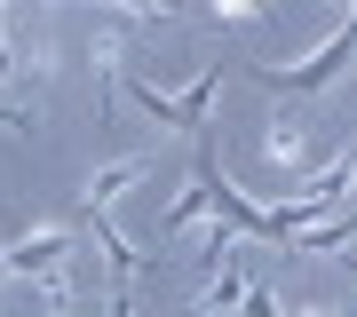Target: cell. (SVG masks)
Instances as JSON below:
<instances>
[{
    "instance_id": "6da1fadb",
    "label": "cell",
    "mask_w": 357,
    "mask_h": 317,
    "mask_svg": "<svg viewBox=\"0 0 357 317\" xmlns=\"http://www.w3.org/2000/svg\"><path fill=\"white\" fill-rule=\"evenodd\" d=\"M48 317H64V293H56V302H48Z\"/></svg>"
}]
</instances>
